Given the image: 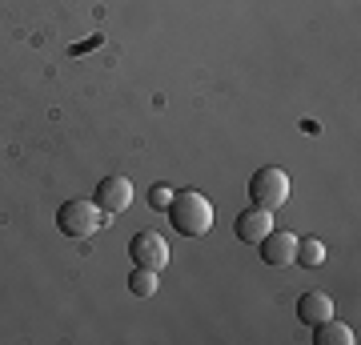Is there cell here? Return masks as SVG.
I'll return each instance as SVG.
<instances>
[{
	"label": "cell",
	"mask_w": 361,
	"mask_h": 345,
	"mask_svg": "<svg viewBox=\"0 0 361 345\" xmlns=\"http://www.w3.org/2000/svg\"><path fill=\"white\" fill-rule=\"evenodd\" d=\"M129 293H133V297H153V293H157V273H153V269L133 265V273H129Z\"/></svg>",
	"instance_id": "11"
},
{
	"label": "cell",
	"mask_w": 361,
	"mask_h": 345,
	"mask_svg": "<svg viewBox=\"0 0 361 345\" xmlns=\"http://www.w3.org/2000/svg\"><path fill=\"white\" fill-rule=\"evenodd\" d=\"M269 229H273V213L269 209H261V205H249L245 213H237V221H233L237 241H245V245H257Z\"/></svg>",
	"instance_id": "6"
},
{
	"label": "cell",
	"mask_w": 361,
	"mask_h": 345,
	"mask_svg": "<svg viewBox=\"0 0 361 345\" xmlns=\"http://www.w3.org/2000/svg\"><path fill=\"white\" fill-rule=\"evenodd\" d=\"M293 261L305 269H317L325 261V245L317 237H297V249H293Z\"/></svg>",
	"instance_id": "10"
},
{
	"label": "cell",
	"mask_w": 361,
	"mask_h": 345,
	"mask_svg": "<svg viewBox=\"0 0 361 345\" xmlns=\"http://www.w3.org/2000/svg\"><path fill=\"white\" fill-rule=\"evenodd\" d=\"M165 213H169V225L180 237H205L213 229V205H209L205 193H197V189L173 193V201H169Z\"/></svg>",
	"instance_id": "1"
},
{
	"label": "cell",
	"mask_w": 361,
	"mask_h": 345,
	"mask_svg": "<svg viewBox=\"0 0 361 345\" xmlns=\"http://www.w3.org/2000/svg\"><path fill=\"white\" fill-rule=\"evenodd\" d=\"M249 201L261 205V209H281L285 201H289V173L277 165H265L257 169L253 177H249Z\"/></svg>",
	"instance_id": "3"
},
{
	"label": "cell",
	"mask_w": 361,
	"mask_h": 345,
	"mask_svg": "<svg viewBox=\"0 0 361 345\" xmlns=\"http://www.w3.org/2000/svg\"><path fill=\"white\" fill-rule=\"evenodd\" d=\"M129 201H133V181L129 177H104V181H97V209H101L104 217L125 213Z\"/></svg>",
	"instance_id": "5"
},
{
	"label": "cell",
	"mask_w": 361,
	"mask_h": 345,
	"mask_svg": "<svg viewBox=\"0 0 361 345\" xmlns=\"http://www.w3.org/2000/svg\"><path fill=\"white\" fill-rule=\"evenodd\" d=\"M129 257H133V265L161 273V269L169 265V245H165L161 233H137V237L129 241Z\"/></svg>",
	"instance_id": "4"
},
{
	"label": "cell",
	"mask_w": 361,
	"mask_h": 345,
	"mask_svg": "<svg viewBox=\"0 0 361 345\" xmlns=\"http://www.w3.org/2000/svg\"><path fill=\"white\" fill-rule=\"evenodd\" d=\"M313 345H353V329H349L345 321H322V325H313Z\"/></svg>",
	"instance_id": "9"
},
{
	"label": "cell",
	"mask_w": 361,
	"mask_h": 345,
	"mask_svg": "<svg viewBox=\"0 0 361 345\" xmlns=\"http://www.w3.org/2000/svg\"><path fill=\"white\" fill-rule=\"evenodd\" d=\"M173 193H177V189H169V185H161V181H157L153 189H149V205H153L157 213H165L169 201H173Z\"/></svg>",
	"instance_id": "12"
},
{
	"label": "cell",
	"mask_w": 361,
	"mask_h": 345,
	"mask_svg": "<svg viewBox=\"0 0 361 345\" xmlns=\"http://www.w3.org/2000/svg\"><path fill=\"white\" fill-rule=\"evenodd\" d=\"M334 317V301H329V293H322V289H305V293L297 297V321L301 325H322V321Z\"/></svg>",
	"instance_id": "8"
},
{
	"label": "cell",
	"mask_w": 361,
	"mask_h": 345,
	"mask_svg": "<svg viewBox=\"0 0 361 345\" xmlns=\"http://www.w3.org/2000/svg\"><path fill=\"white\" fill-rule=\"evenodd\" d=\"M104 225V213L97 209V201H85V197H73L56 209V229L65 237H89Z\"/></svg>",
	"instance_id": "2"
},
{
	"label": "cell",
	"mask_w": 361,
	"mask_h": 345,
	"mask_svg": "<svg viewBox=\"0 0 361 345\" xmlns=\"http://www.w3.org/2000/svg\"><path fill=\"white\" fill-rule=\"evenodd\" d=\"M257 249H261V261L265 265H289L293 261V249H297V237L285 229H269L257 241Z\"/></svg>",
	"instance_id": "7"
}]
</instances>
